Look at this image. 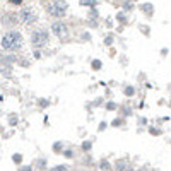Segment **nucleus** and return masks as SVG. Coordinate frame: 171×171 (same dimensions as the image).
<instances>
[{"label":"nucleus","mask_w":171,"mask_h":171,"mask_svg":"<svg viewBox=\"0 0 171 171\" xmlns=\"http://www.w3.org/2000/svg\"><path fill=\"white\" fill-rule=\"evenodd\" d=\"M52 31L57 34V36H60V38L67 36V26H65L63 22H55V24L52 26Z\"/></svg>","instance_id":"39448f33"},{"label":"nucleus","mask_w":171,"mask_h":171,"mask_svg":"<svg viewBox=\"0 0 171 171\" xmlns=\"http://www.w3.org/2000/svg\"><path fill=\"white\" fill-rule=\"evenodd\" d=\"M101 169H110V164H108V163H103V164H101Z\"/></svg>","instance_id":"1a4fd4ad"},{"label":"nucleus","mask_w":171,"mask_h":171,"mask_svg":"<svg viewBox=\"0 0 171 171\" xmlns=\"http://www.w3.org/2000/svg\"><path fill=\"white\" fill-rule=\"evenodd\" d=\"M22 2V0H14V3H21Z\"/></svg>","instance_id":"f8f14e48"},{"label":"nucleus","mask_w":171,"mask_h":171,"mask_svg":"<svg viewBox=\"0 0 171 171\" xmlns=\"http://www.w3.org/2000/svg\"><path fill=\"white\" fill-rule=\"evenodd\" d=\"M19 19H21L22 22H33L34 19H36V12L31 9H24L21 14H19Z\"/></svg>","instance_id":"20e7f679"},{"label":"nucleus","mask_w":171,"mask_h":171,"mask_svg":"<svg viewBox=\"0 0 171 171\" xmlns=\"http://www.w3.org/2000/svg\"><path fill=\"white\" fill-rule=\"evenodd\" d=\"M65 12H67V3H65L63 0H58V2L50 5V14L55 15V17H62Z\"/></svg>","instance_id":"f03ea898"},{"label":"nucleus","mask_w":171,"mask_h":171,"mask_svg":"<svg viewBox=\"0 0 171 171\" xmlns=\"http://www.w3.org/2000/svg\"><path fill=\"white\" fill-rule=\"evenodd\" d=\"M92 67H94V69H99V67H101V62H98V60L92 62Z\"/></svg>","instance_id":"6e6552de"},{"label":"nucleus","mask_w":171,"mask_h":171,"mask_svg":"<svg viewBox=\"0 0 171 171\" xmlns=\"http://www.w3.org/2000/svg\"><path fill=\"white\" fill-rule=\"evenodd\" d=\"M53 169H58V171H65V169H67V166L60 164V166H57V168H53Z\"/></svg>","instance_id":"0eeeda50"},{"label":"nucleus","mask_w":171,"mask_h":171,"mask_svg":"<svg viewBox=\"0 0 171 171\" xmlns=\"http://www.w3.org/2000/svg\"><path fill=\"white\" fill-rule=\"evenodd\" d=\"M12 159H14V161H15V163H19V161H21V159H22V157H21V156H19V154H15V156H14Z\"/></svg>","instance_id":"9d476101"},{"label":"nucleus","mask_w":171,"mask_h":171,"mask_svg":"<svg viewBox=\"0 0 171 171\" xmlns=\"http://www.w3.org/2000/svg\"><path fill=\"white\" fill-rule=\"evenodd\" d=\"M21 45H22V36L19 33H15V31H10V33H7L5 36L2 38V48L3 50L14 52V50H17Z\"/></svg>","instance_id":"f257e3e1"},{"label":"nucleus","mask_w":171,"mask_h":171,"mask_svg":"<svg viewBox=\"0 0 171 171\" xmlns=\"http://www.w3.org/2000/svg\"><path fill=\"white\" fill-rule=\"evenodd\" d=\"M80 5H84V7H94L96 5V0H80Z\"/></svg>","instance_id":"423d86ee"},{"label":"nucleus","mask_w":171,"mask_h":171,"mask_svg":"<svg viewBox=\"0 0 171 171\" xmlns=\"http://www.w3.org/2000/svg\"><path fill=\"white\" fill-rule=\"evenodd\" d=\"M125 92H127V94H134V89H132V87H128Z\"/></svg>","instance_id":"9b49d317"},{"label":"nucleus","mask_w":171,"mask_h":171,"mask_svg":"<svg viewBox=\"0 0 171 171\" xmlns=\"http://www.w3.org/2000/svg\"><path fill=\"white\" fill-rule=\"evenodd\" d=\"M31 41H33L34 46L41 48V46H45L46 43H48V33H45V31H36V33L31 36Z\"/></svg>","instance_id":"7ed1b4c3"}]
</instances>
